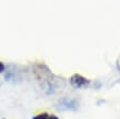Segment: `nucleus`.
<instances>
[{"label":"nucleus","mask_w":120,"mask_h":119,"mask_svg":"<svg viewBox=\"0 0 120 119\" xmlns=\"http://www.w3.org/2000/svg\"><path fill=\"white\" fill-rule=\"evenodd\" d=\"M71 84L74 86V88H85L89 84V81L86 80L85 78H83L81 75H73L71 78Z\"/></svg>","instance_id":"obj_1"},{"label":"nucleus","mask_w":120,"mask_h":119,"mask_svg":"<svg viewBox=\"0 0 120 119\" xmlns=\"http://www.w3.org/2000/svg\"><path fill=\"white\" fill-rule=\"evenodd\" d=\"M32 119H59L57 116L55 115H51V114H48V113H41L36 115L35 117H33Z\"/></svg>","instance_id":"obj_2"},{"label":"nucleus","mask_w":120,"mask_h":119,"mask_svg":"<svg viewBox=\"0 0 120 119\" xmlns=\"http://www.w3.org/2000/svg\"><path fill=\"white\" fill-rule=\"evenodd\" d=\"M4 69H6V67H4V65H3V63L1 62V61H0V73L4 71Z\"/></svg>","instance_id":"obj_3"}]
</instances>
